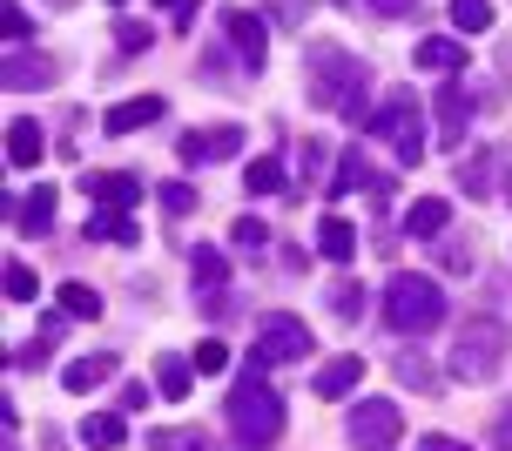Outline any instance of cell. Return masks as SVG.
<instances>
[{"mask_svg": "<svg viewBox=\"0 0 512 451\" xmlns=\"http://www.w3.org/2000/svg\"><path fill=\"white\" fill-rule=\"evenodd\" d=\"M418 451H472L465 438H445V431H432V438H418Z\"/></svg>", "mask_w": 512, "mask_h": 451, "instance_id": "obj_42", "label": "cell"}, {"mask_svg": "<svg viewBox=\"0 0 512 451\" xmlns=\"http://www.w3.org/2000/svg\"><path fill=\"white\" fill-rule=\"evenodd\" d=\"M297 162H304V176H317V169L331 162V149H324V142H304V149H297Z\"/></svg>", "mask_w": 512, "mask_h": 451, "instance_id": "obj_40", "label": "cell"}, {"mask_svg": "<svg viewBox=\"0 0 512 451\" xmlns=\"http://www.w3.org/2000/svg\"><path fill=\"white\" fill-rule=\"evenodd\" d=\"M34 290H41V283H34V270H27L21 256H14V263H7V297H14V303H27Z\"/></svg>", "mask_w": 512, "mask_h": 451, "instance_id": "obj_34", "label": "cell"}, {"mask_svg": "<svg viewBox=\"0 0 512 451\" xmlns=\"http://www.w3.org/2000/svg\"><path fill=\"white\" fill-rule=\"evenodd\" d=\"M142 189H149V182L128 176V169H88V176H81V196H88V202H108V209L142 202Z\"/></svg>", "mask_w": 512, "mask_h": 451, "instance_id": "obj_10", "label": "cell"}, {"mask_svg": "<svg viewBox=\"0 0 512 451\" xmlns=\"http://www.w3.org/2000/svg\"><path fill=\"white\" fill-rule=\"evenodd\" d=\"M61 68H54L48 54H7V68H0V88L7 95H21V88H54Z\"/></svg>", "mask_w": 512, "mask_h": 451, "instance_id": "obj_13", "label": "cell"}, {"mask_svg": "<svg viewBox=\"0 0 512 451\" xmlns=\"http://www.w3.org/2000/svg\"><path fill=\"white\" fill-rule=\"evenodd\" d=\"M445 223H452V202H445V196H418L405 209V236H418V243L445 236Z\"/></svg>", "mask_w": 512, "mask_h": 451, "instance_id": "obj_18", "label": "cell"}, {"mask_svg": "<svg viewBox=\"0 0 512 451\" xmlns=\"http://www.w3.org/2000/svg\"><path fill=\"white\" fill-rule=\"evenodd\" d=\"M270 243V229L263 223H236V250H263Z\"/></svg>", "mask_w": 512, "mask_h": 451, "instance_id": "obj_39", "label": "cell"}, {"mask_svg": "<svg viewBox=\"0 0 512 451\" xmlns=\"http://www.w3.org/2000/svg\"><path fill=\"white\" fill-rule=\"evenodd\" d=\"M155 7H182V0H155Z\"/></svg>", "mask_w": 512, "mask_h": 451, "instance_id": "obj_44", "label": "cell"}, {"mask_svg": "<svg viewBox=\"0 0 512 451\" xmlns=\"http://www.w3.org/2000/svg\"><path fill=\"white\" fill-rule=\"evenodd\" d=\"M492 445L512 451V404H499V418H492Z\"/></svg>", "mask_w": 512, "mask_h": 451, "instance_id": "obj_41", "label": "cell"}, {"mask_svg": "<svg viewBox=\"0 0 512 451\" xmlns=\"http://www.w3.org/2000/svg\"><path fill=\"white\" fill-rule=\"evenodd\" d=\"M418 115H425V108H418L411 88H391V95L378 101V115H371V135H384L405 169H418V155H425V122H418Z\"/></svg>", "mask_w": 512, "mask_h": 451, "instance_id": "obj_5", "label": "cell"}, {"mask_svg": "<svg viewBox=\"0 0 512 451\" xmlns=\"http://www.w3.org/2000/svg\"><path fill=\"white\" fill-rule=\"evenodd\" d=\"M108 377H115V357H108V351H95V357H75V364L61 371V391L88 398V391H95V384H108Z\"/></svg>", "mask_w": 512, "mask_h": 451, "instance_id": "obj_21", "label": "cell"}, {"mask_svg": "<svg viewBox=\"0 0 512 451\" xmlns=\"http://www.w3.org/2000/svg\"><path fill=\"white\" fill-rule=\"evenodd\" d=\"M243 189H250V196H277L283 189V162L277 155H256L250 169H243Z\"/></svg>", "mask_w": 512, "mask_h": 451, "instance_id": "obj_28", "label": "cell"}, {"mask_svg": "<svg viewBox=\"0 0 512 451\" xmlns=\"http://www.w3.org/2000/svg\"><path fill=\"white\" fill-rule=\"evenodd\" d=\"M465 115H472V95H465L459 75H445V88H438V142H445V149L465 142Z\"/></svg>", "mask_w": 512, "mask_h": 451, "instance_id": "obj_11", "label": "cell"}, {"mask_svg": "<svg viewBox=\"0 0 512 451\" xmlns=\"http://www.w3.org/2000/svg\"><path fill=\"white\" fill-rule=\"evenodd\" d=\"M61 330H68V310L54 303L48 317H41V330H34V337H27L21 351H14V371H41V364L54 357V344H61Z\"/></svg>", "mask_w": 512, "mask_h": 451, "instance_id": "obj_15", "label": "cell"}, {"mask_svg": "<svg viewBox=\"0 0 512 451\" xmlns=\"http://www.w3.org/2000/svg\"><path fill=\"white\" fill-rule=\"evenodd\" d=\"M506 196H512V176H506Z\"/></svg>", "mask_w": 512, "mask_h": 451, "instance_id": "obj_46", "label": "cell"}, {"mask_svg": "<svg viewBox=\"0 0 512 451\" xmlns=\"http://www.w3.org/2000/svg\"><path fill=\"white\" fill-rule=\"evenodd\" d=\"M364 384V357L351 351V357H331V364H324V371H317V398H351V391H358Z\"/></svg>", "mask_w": 512, "mask_h": 451, "instance_id": "obj_19", "label": "cell"}, {"mask_svg": "<svg viewBox=\"0 0 512 451\" xmlns=\"http://www.w3.org/2000/svg\"><path fill=\"white\" fill-rule=\"evenodd\" d=\"M351 189H371V196H384V189H391V182H384L378 169H371V162H364V149H344V155H337L331 196H351Z\"/></svg>", "mask_w": 512, "mask_h": 451, "instance_id": "obj_17", "label": "cell"}, {"mask_svg": "<svg viewBox=\"0 0 512 451\" xmlns=\"http://www.w3.org/2000/svg\"><path fill=\"white\" fill-rule=\"evenodd\" d=\"M250 357L270 371V364H297V357H310V324L304 317H290V310H270L263 324H256V344Z\"/></svg>", "mask_w": 512, "mask_h": 451, "instance_id": "obj_6", "label": "cell"}, {"mask_svg": "<svg viewBox=\"0 0 512 451\" xmlns=\"http://www.w3.org/2000/svg\"><path fill=\"white\" fill-rule=\"evenodd\" d=\"M95 236H102V243H122V250L142 243V229L128 223V209H108V202H95V216H88V243H95Z\"/></svg>", "mask_w": 512, "mask_h": 451, "instance_id": "obj_20", "label": "cell"}, {"mask_svg": "<svg viewBox=\"0 0 512 451\" xmlns=\"http://www.w3.org/2000/svg\"><path fill=\"white\" fill-rule=\"evenodd\" d=\"M398 438H405V411L391 398H364L351 411V445L358 451H398Z\"/></svg>", "mask_w": 512, "mask_h": 451, "instance_id": "obj_7", "label": "cell"}, {"mask_svg": "<svg viewBox=\"0 0 512 451\" xmlns=\"http://www.w3.org/2000/svg\"><path fill=\"white\" fill-rule=\"evenodd\" d=\"M486 169H492V149H479L472 162H459V189H465L472 202H479V196H492V176H486Z\"/></svg>", "mask_w": 512, "mask_h": 451, "instance_id": "obj_31", "label": "cell"}, {"mask_svg": "<svg viewBox=\"0 0 512 451\" xmlns=\"http://www.w3.org/2000/svg\"><path fill=\"white\" fill-rule=\"evenodd\" d=\"M75 438H81L88 451H115V445H128V431H122V411H88Z\"/></svg>", "mask_w": 512, "mask_h": 451, "instance_id": "obj_23", "label": "cell"}, {"mask_svg": "<svg viewBox=\"0 0 512 451\" xmlns=\"http://www.w3.org/2000/svg\"><path fill=\"white\" fill-rule=\"evenodd\" d=\"M223 34H230V48L243 54V68L263 75V61H270V27L256 21L250 7H223Z\"/></svg>", "mask_w": 512, "mask_h": 451, "instance_id": "obj_8", "label": "cell"}, {"mask_svg": "<svg viewBox=\"0 0 512 451\" xmlns=\"http://www.w3.org/2000/svg\"><path fill=\"white\" fill-rule=\"evenodd\" d=\"M149 41H155V34H149L142 21H122V27H115V48H122V54H142Z\"/></svg>", "mask_w": 512, "mask_h": 451, "instance_id": "obj_35", "label": "cell"}, {"mask_svg": "<svg viewBox=\"0 0 512 451\" xmlns=\"http://www.w3.org/2000/svg\"><path fill=\"white\" fill-rule=\"evenodd\" d=\"M317 256H324V263H351V256H358V229L344 223V216H324V223H317Z\"/></svg>", "mask_w": 512, "mask_h": 451, "instance_id": "obj_22", "label": "cell"}, {"mask_svg": "<svg viewBox=\"0 0 512 451\" xmlns=\"http://www.w3.org/2000/svg\"><path fill=\"white\" fill-rule=\"evenodd\" d=\"M236 149H243V128H236V122L209 128V135L196 128V135H182V142H176V155L189 162V169H203V162H230Z\"/></svg>", "mask_w": 512, "mask_h": 451, "instance_id": "obj_9", "label": "cell"}, {"mask_svg": "<svg viewBox=\"0 0 512 451\" xmlns=\"http://www.w3.org/2000/svg\"><path fill=\"white\" fill-rule=\"evenodd\" d=\"M162 115H169V101H162V95H128V101H115V108L102 115V128H108V135H135V128L162 122Z\"/></svg>", "mask_w": 512, "mask_h": 451, "instance_id": "obj_12", "label": "cell"}, {"mask_svg": "<svg viewBox=\"0 0 512 451\" xmlns=\"http://www.w3.org/2000/svg\"><path fill=\"white\" fill-rule=\"evenodd\" d=\"M149 451H209V438L189 425H162V431H149Z\"/></svg>", "mask_w": 512, "mask_h": 451, "instance_id": "obj_30", "label": "cell"}, {"mask_svg": "<svg viewBox=\"0 0 512 451\" xmlns=\"http://www.w3.org/2000/svg\"><path fill=\"white\" fill-rule=\"evenodd\" d=\"M61 310H68V317H81V324H95V317H102V290H88V283H61Z\"/></svg>", "mask_w": 512, "mask_h": 451, "instance_id": "obj_27", "label": "cell"}, {"mask_svg": "<svg viewBox=\"0 0 512 451\" xmlns=\"http://www.w3.org/2000/svg\"><path fill=\"white\" fill-rule=\"evenodd\" d=\"M7 451H14V445H7Z\"/></svg>", "mask_w": 512, "mask_h": 451, "instance_id": "obj_48", "label": "cell"}, {"mask_svg": "<svg viewBox=\"0 0 512 451\" xmlns=\"http://www.w3.org/2000/svg\"><path fill=\"white\" fill-rule=\"evenodd\" d=\"M384 324L398 330V337L438 330L445 324V290H438L432 276H391V290H384Z\"/></svg>", "mask_w": 512, "mask_h": 451, "instance_id": "obj_3", "label": "cell"}, {"mask_svg": "<svg viewBox=\"0 0 512 451\" xmlns=\"http://www.w3.org/2000/svg\"><path fill=\"white\" fill-rule=\"evenodd\" d=\"M155 391L169 404H182L196 391V357H162V364H155Z\"/></svg>", "mask_w": 512, "mask_h": 451, "instance_id": "obj_24", "label": "cell"}, {"mask_svg": "<svg viewBox=\"0 0 512 451\" xmlns=\"http://www.w3.org/2000/svg\"><path fill=\"white\" fill-rule=\"evenodd\" d=\"M54 7H75V0H54Z\"/></svg>", "mask_w": 512, "mask_h": 451, "instance_id": "obj_45", "label": "cell"}, {"mask_svg": "<svg viewBox=\"0 0 512 451\" xmlns=\"http://www.w3.org/2000/svg\"><path fill=\"white\" fill-rule=\"evenodd\" d=\"M41 155H48V135L34 115H14L7 122V169H41Z\"/></svg>", "mask_w": 512, "mask_h": 451, "instance_id": "obj_14", "label": "cell"}, {"mask_svg": "<svg viewBox=\"0 0 512 451\" xmlns=\"http://www.w3.org/2000/svg\"><path fill=\"white\" fill-rule=\"evenodd\" d=\"M364 81H371V68H364L358 54H344L337 41H317V48H310V101H317V108H337L344 122H364V128H371Z\"/></svg>", "mask_w": 512, "mask_h": 451, "instance_id": "obj_1", "label": "cell"}, {"mask_svg": "<svg viewBox=\"0 0 512 451\" xmlns=\"http://www.w3.org/2000/svg\"><path fill=\"white\" fill-rule=\"evenodd\" d=\"M115 7H122V0H115Z\"/></svg>", "mask_w": 512, "mask_h": 451, "instance_id": "obj_47", "label": "cell"}, {"mask_svg": "<svg viewBox=\"0 0 512 451\" xmlns=\"http://www.w3.org/2000/svg\"><path fill=\"white\" fill-rule=\"evenodd\" d=\"M54 202H61V196L41 182V189H27L21 202H7V216H14V229H21V236H48V229H54Z\"/></svg>", "mask_w": 512, "mask_h": 451, "instance_id": "obj_16", "label": "cell"}, {"mask_svg": "<svg viewBox=\"0 0 512 451\" xmlns=\"http://www.w3.org/2000/svg\"><path fill=\"white\" fill-rule=\"evenodd\" d=\"M492 21H499L492 0H452V27L459 34H492Z\"/></svg>", "mask_w": 512, "mask_h": 451, "instance_id": "obj_29", "label": "cell"}, {"mask_svg": "<svg viewBox=\"0 0 512 451\" xmlns=\"http://www.w3.org/2000/svg\"><path fill=\"white\" fill-rule=\"evenodd\" d=\"M223 411H230V431H236V445H243V451H270L283 438V398L263 384V364H256V357L243 364V384L230 391Z\"/></svg>", "mask_w": 512, "mask_h": 451, "instance_id": "obj_2", "label": "cell"}, {"mask_svg": "<svg viewBox=\"0 0 512 451\" xmlns=\"http://www.w3.org/2000/svg\"><path fill=\"white\" fill-rule=\"evenodd\" d=\"M418 68H432V75H459L465 48H459V41H445V34H438V41H418Z\"/></svg>", "mask_w": 512, "mask_h": 451, "instance_id": "obj_26", "label": "cell"}, {"mask_svg": "<svg viewBox=\"0 0 512 451\" xmlns=\"http://www.w3.org/2000/svg\"><path fill=\"white\" fill-rule=\"evenodd\" d=\"M506 351H512V330L499 317H472L459 330V344H452V377L459 384H492L499 364H506Z\"/></svg>", "mask_w": 512, "mask_h": 451, "instance_id": "obj_4", "label": "cell"}, {"mask_svg": "<svg viewBox=\"0 0 512 451\" xmlns=\"http://www.w3.org/2000/svg\"><path fill=\"white\" fill-rule=\"evenodd\" d=\"M378 21H405V14H418V0H364Z\"/></svg>", "mask_w": 512, "mask_h": 451, "instance_id": "obj_38", "label": "cell"}, {"mask_svg": "<svg viewBox=\"0 0 512 451\" xmlns=\"http://www.w3.org/2000/svg\"><path fill=\"white\" fill-rule=\"evenodd\" d=\"M189 276H196V297H223V283H230V263H223V250H196L189 256Z\"/></svg>", "mask_w": 512, "mask_h": 451, "instance_id": "obj_25", "label": "cell"}, {"mask_svg": "<svg viewBox=\"0 0 512 451\" xmlns=\"http://www.w3.org/2000/svg\"><path fill=\"white\" fill-rule=\"evenodd\" d=\"M0 27H7V41H27V27H34V21H27V7H21V0H7Z\"/></svg>", "mask_w": 512, "mask_h": 451, "instance_id": "obj_36", "label": "cell"}, {"mask_svg": "<svg viewBox=\"0 0 512 451\" xmlns=\"http://www.w3.org/2000/svg\"><path fill=\"white\" fill-rule=\"evenodd\" d=\"M223 364H230V351H223L216 337H203V344H196V371H223Z\"/></svg>", "mask_w": 512, "mask_h": 451, "instance_id": "obj_37", "label": "cell"}, {"mask_svg": "<svg viewBox=\"0 0 512 451\" xmlns=\"http://www.w3.org/2000/svg\"><path fill=\"white\" fill-rule=\"evenodd\" d=\"M149 404V384H122V411H142Z\"/></svg>", "mask_w": 512, "mask_h": 451, "instance_id": "obj_43", "label": "cell"}, {"mask_svg": "<svg viewBox=\"0 0 512 451\" xmlns=\"http://www.w3.org/2000/svg\"><path fill=\"white\" fill-rule=\"evenodd\" d=\"M398 377H405L411 391H438V384H432V364H425V357H411V351H398Z\"/></svg>", "mask_w": 512, "mask_h": 451, "instance_id": "obj_33", "label": "cell"}, {"mask_svg": "<svg viewBox=\"0 0 512 451\" xmlns=\"http://www.w3.org/2000/svg\"><path fill=\"white\" fill-rule=\"evenodd\" d=\"M155 196H162V209H169V216H196V189H189V182H162Z\"/></svg>", "mask_w": 512, "mask_h": 451, "instance_id": "obj_32", "label": "cell"}]
</instances>
